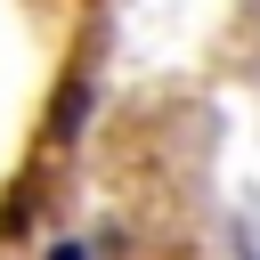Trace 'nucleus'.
Instances as JSON below:
<instances>
[{"label": "nucleus", "mask_w": 260, "mask_h": 260, "mask_svg": "<svg viewBox=\"0 0 260 260\" xmlns=\"http://www.w3.org/2000/svg\"><path fill=\"white\" fill-rule=\"evenodd\" d=\"M49 260H81V252H73V244H57V252H49Z\"/></svg>", "instance_id": "obj_1"}]
</instances>
